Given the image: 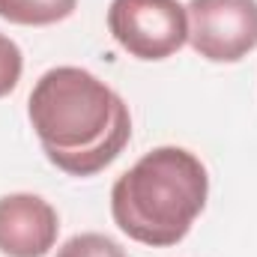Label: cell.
I'll use <instances>...</instances> for the list:
<instances>
[{
    "mask_svg": "<svg viewBox=\"0 0 257 257\" xmlns=\"http://www.w3.org/2000/svg\"><path fill=\"white\" fill-rule=\"evenodd\" d=\"M57 257H128L120 242L105 233H78L57 248Z\"/></svg>",
    "mask_w": 257,
    "mask_h": 257,
    "instance_id": "52a82bcc",
    "label": "cell"
},
{
    "mask_svg": "<svg viewBox=\"0 0 257 257\" xmlns=\"http://www.w3.org/2000/svg\"><path fill=\"white\" fill-rule=\"evenodd\" d=\"M27 117L48 162L69 177L105 171L132 138L123 96L78 66L48 69L36 81Z\"/></svg>",
    "mask_w": 257,
    "mask_h": 257,
    "instance_id": "6da1fadb",
    "label": "cell"
},
{
    "mask_svg": "<svg viewBox=\"0 0 257 257\" xmlns=\"http://www.w3.org/2000/svg\"><path fill=\"white\" fill-rule=\"evenodd\" d=\"M209 177L183 147H156L141 156L111 189V215L128 239L153 248L183 242L203 212Z\"/></svg>",
    "mask_w": 257,
    "mask_h": 257,
    "instance_id": "7a4b0ae2",
    "label": "cell"
},
{
    "mask_svg": "<svg viewBox=\"0 0 257 257\" xmlns=\"http://www.w3.org/2000/svg\"><path fill=\"white\" fill-rule=\"evenodd\" d=\"M21 72H24V57H21V48L0 33V99L9 96L18 81H21Z\"/></svg>",
    "mask_w": 257,
    "mask_h": 257,
    "instance_id": "ba28073f",
    "label": "cell"
},
{
    "mask_svg": "<svg viewBox=\"0 0 257 257\" xmlns=\"http://www.w3.org/2000/svg\"><path fill=\"white\" fill-rule=\"evenodd\" d=\"M108 30L138 60H168L189 42V15L177 0H111Z\"/></svg>",
    "mask_w": 257,
    "mask_h": 257,
    "instance_id": "3957f363",
    "label": "cell"
},
{
    "mask_svg": "<svg viewBox=\"0 0 257 257\" xmlns=\"http://www.w3.org/2000/svg\"><path fill=\"white\" fill-rule=\"evenodd\" d=\"M60 233L57 209L30 192L0 197V254L45 257Z\"/></svg>",
    "mask_w": 257,
    "mask_h": 257,
    "instance_id": "5b68a950",
    "label": "cell"
},
{
    "mask_svg": "<svg viewBox=\"0 0 257 257\" xmlns=\"http://www.w3.org/2000/svg\"><path fill=\"white\" fill-rule=\"evenodd\" d=\"M189 42L209 63H239L257 48V0H189Z\"/></svg>",
    "mask_w": 257,
    "mask_h": 257,
    "instance_id": "277c9868",
    "label": "cell"
},
{
    "mask_svg": "<svg viewBox=\"0 0 257 257\" xmlns=\"http://www.w3.org/2000/svg\"><path fill=\"white\" fill-rule=\"evenodd\" d=\"M78 0H0V18L21 27H48L66 21Z\"/></svg>",
    "mask_w": 257,
    "mask_h": 257,
    "instance_id": "8992f818",
    "label": "cell"
}]
</instances>
